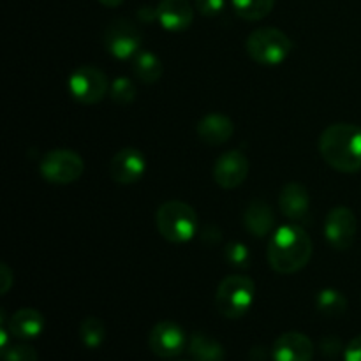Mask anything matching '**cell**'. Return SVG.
<instances>
[{
    "label": "cell",
    "instance_id": "obj_1",
    "mask_svg": "<svg viewBox=\"0 0 361 361\" xmlns=\"http://www.w3.org/2000/svg\"><path fill=\"white\" fill-rule=\"evenodd\" d=\"M267 257L277 274H296L303 270L312 257V240L302 226H282L268 242Z\"/></svg>",
    "mask_w": 361,
    "mask_h": 361
},
{
    "label": "cell",
    "instance_id": "obj_2",
    "mask_svg": "<svg viewBox=\"0 0 361 361\" xmlns=\"http://www.w3.org/2000/svg\"><path fill=\"white\" fill-rule=\"evenodd\" d=\"M321 157L330 168L341 173L361 169V127L355 123H334L319 137Z\"/></svg>",
    "mask_w": 361,
    "mask_h": 361
},
{
    "label": "cell",
    "instance_id": "obj_3",
    "mask_svg": "<svg viewBox=\"0 0 361 361\" xmlns=\"http://www.w3.org/2000/svg\"><path fill=\"white\" fill-rule=\"evenodd\" d=\"M155 224L164 240L185 243L196 236L200 219L194 208L183 201H166L155 214Z\"/></svg>",
    "mask_w": 361,
    "mask_h": 361
},
{
    "label": "cell",
    "instance_id": "obj_4",
    "mask_svg": "<svg viewBox=\"0 0 361 361\" xmlns=\"http://www.w3.org/2000/svg\"><path fill=\"white\" fill-rule=\"evenodd\" d=\"M256 300V284L247 275H229L219 284L215 293V307L226 319H240L245 316Z\"/></svg>",
    "mask_w": 361,
    "mask_h": 361
},
{
    "label": "cell",
    "instance_id": "obj_5",
    "mask_svg": "<svg viewBox=\"0 0 361 361\" xmlns=\"http://www.w3.org/2000/svg\"><path fill=\"white\" fill-rule=\"evenodd\" d=\"M245 48L254 62L259 66L274 67L291 55L293 42L289 35L279 28L263 27L250 32Z\"/></svg>",
    "mask_w": 361,
    "mask_h": 361
},
{
    "label": "cell",
    "instance_id": "obj_6",
    "mask_svg": "<svg viewBox=\"0 0 361 361\" xmlns=\"http://www.w3.org/2000/svg\"><path fill=\"white\" fill-rule=\"evenodd\" d=\"M42 178L49 183H56V185H67L76 180L85 171V162L80 154L74 150H66V148H56V150H49L48 154L42 157L41 166H39Z\"/></svg>",
    "mask_w": 361,
    "mask_h": 361
},
{
    "label": "cell",
    "instance_id": "obj_7",
    "mask_svg": "<svg viewBox=\"0 0 361 361\" xmlns=\"http://www.w3.org/2000/svg\"><path fill=\"white\" fill-rule=\"evenodd\" d=\"M71 95L81 104H97L108 95L109 80L95 66H81L74 71L67 81Z\"/></svg>",
    "mask_w": 361,
    "mask_h": 361
},
{
    "label": "cell",
    "instance_id": "obj_8",
    "mask_svg": "<svg viewBox=\"0 0 361 361\" xmlns=\"http://www.w3.org/2000/svg\"><path fill=\"white\" fill-rule=\"evenodd\" d=\"M143 34L140 27L127 18H116L108 25L104 32V46L115 59H134L141 51Z\"/></svg>",
    "mask_w": 361,
    "mask_h": 361
},
{
    "label": "cell",
    "instance_id": "obj_9",
    "mask_svg": "<svg viewBox=\"0 0 361 361\" xmlns=\"http://www.w3.org/2000/svg\"><path fill=\"white\" fill-rule=\"evenodd\" d=\"M358 222L348 207H335L328 212L324 222V236L335 250H348L355 243Z\"/></svg>",
    "mask_w": 361,
    "mask_h": 361
},
{
    "label": "cell",
    "instance_id": "obj_10",
    "mask_svg": "<svg viewBox=\"0 0 361 361\" xmlns=\"http://www.w3.org/2000/svg\"><path fill=\"white\" fill-rule=\"evenodd\" d=\"M185 331L175 321H161L152 328L148 335V345L152 353L162 360H175L185 349Z\"/></svg>",
    "mask_w": 361,
    "mask_h": 361
},
{
    "label": "cell",
    "instance_id": "obj_11",
    "mask_svg": "<svg viewBox=\"0 0 361 361\" xmlns=\"http://www.w3.org/2000/svg\"><path fill=\"white\" fill-rule=\"evenodd\" d=\"M249 175V159L240 150H229L215 161L214 180L222 189L233 190L242 185Z\"/></svg>",
    "mask_w": 361,
    "mask_h": 361
},
{
    "label": "cell",
    "instance_id": "obj_12",
    "mask_svg": "<svg viewBox=\"0 0 361 361\" xmlns=\"http://www.w3.org/2000/svg\"><path fill=\"white\" fill-rule=\"evenodd\" d=\"M147 171V159L137 148H122L109 162V175L116 183L133 185L140 182Z\"/></svg>",
    "mask_w": 361,
    "mask_h": 361
},
{
    "label": "cell",
    "instance_id": "obj_13",
    "mask_svg": "<svg viewBox=\"0 0 361 361\" xmlns=\"http://www.w3.org/2000/svg\"><path fill=\"white\" fill-rule=\"evenodd\" d=\"M271 358L274 361H312L314 344L305 334L288 331L274 342Z\"/></svg>",
    "mask_w": 361,
    "mask_h": 361
},
{
    "label": "cell",
    "instance_id": "obj_14",
    "mask_svg": "<svg viewBox=\"0 0 361 361\" xmlns=\"http://www.w3.org/2000/svg\"><path fill=\"white\" fill-rule=\"evenodd\" d=\"M279 208L293 222L305 221L310 208L309 190L298 182L286 183L279 196Z\"/></svg>",
    "mask_w": 361,
    "mask_h": 361
},
{
    "label": "cell",
    "instance_id": "obj_15",
    "mask_svg": "<svg viewBox=\"0 0 361 361\" xmlns=\"http://www.w3.org/2000/svg\"><path fill=\"white\" fill-rule=\"evenodd\" d=\"M157 20L169 32H182L192 25L194 9L189 0H162L157 6Z\"/></svg>",
    "mask_w": 361,
    "mask_h": 361
},
{
    "label": "cell",
    "instance_id": "obj_16",
    "mask_svg": "<svg viewBox=\"0 0 361 361\" xmlns=\"http://www.w3.org/2000/svg\"><path fill=\"white\" fill-rule=\"evenodd\" d=\"M196 133L200 140L207 145H224L231 140L233 133H235V123L229 116L221 115V113H212L201 118L197 122Z\"/></svg>",
    "mask_w": 361,
    "mask_h": 361
},
{
    "label": "cell",
    "instance_id": "obj_17",
    "mask_svg": "<svg viewBox=\"0 0 361 361\" xmlns=\"http://www.w3.org/2000/svg\"><path fill=\"white\" fill-rule=\"evenodd\" d=\"M243 224L250 235H254L256 238H264L274 229L275 214L267 201L254 200L250 201L243 214Z\"/></svg>",
    "mask_w": 361,
    "mask_h": 361
},
{
    "label": "cell",
    "instance_id": "obj_18",
    "mask_svg": "<svg viewBox=\"0 0 361 361\" xmlns=\"http://www.w3.org/2000/svg\"><path fill=\"white\" fill-rule=\"evenodd\" d=\"M11 335L20 341H30L39 337L44 330V316L35 309H20L7 321Z\"/></svg>",
    "mask_w": 361,
    "mask_h": 361
},
{
    "label": "cell",
    "instance_id": "obj_19",
    "mask_svg": "<svg viewBox=\"0 0 361 361\" xmlns=\"http://www.w3.org/2000/svg\"><path fill=\"white\" fill-rule=\"evenodd\" d=\"M189 355L192 361H224L226 351L217 338L194 331L189 341Z\"/></svg>",
    "mask_w": 361,
    "mask_h": 361
},
{
    "label": "cell",
    "instance_id": "obj_20",
    "mask_svg": "<svg viewBox=\"0 0 361 361\" xmlns=\"http://www.w3.org/2000/svg\"><path fill=\"white\" fill-rule=\"evenodd\" d=\"M133 69L136 73L137 80L147 85L157 83L161 80L162 73H164L161 59L155 53L148 51V49H141L140 53H136V56L133 59Z\"/></svg>",
    "mask_w": 361,
    "mask_h": 361
},
{
    "label": "cell",
    "instance_id": "obj_21",
    "mask_svg": "<svg viewBox=\"0 0 361 361\" xmlns=\"http://www.w3.org/2000/svg\"><path fill=\"white\" fill-rule=\"evenodd\" d=\"M316 307L323 316L341 317L348 310V298L338 289L326 288L317 293Z\"/></svg>",
    "mask_w": 361,
    "mask_h": 361
},
{
    "label": "cell",
    "instance_id": "obj_22",
    "mask_svg": "<svg viewBox=\"0 0 361 361\" xmlns=\"http://www.w3.org/2000/svg\"><path fill=\"white\" fill-rule=\"evenodd\" d=\"M275 0H233V9L242 20L259 21L271 13Z\"/></svg>",
    "mask_w": 361,
    "mask_h": 361
},
{
    "label": "cell",
    "instance_id": "obj_23",
    "mask_svg": "<svg viewBox=\"0 0 361 361\" xmlns=\"http://www.w3.org/2000/svg\"><path fill=\"white\" fill-rule=\"evenodd\" d=\"M106 338V326L99 317H85L80 324V341L85 348L99 349Z\"/></svg>",
    "mask_w": 361,
    "mask_h": 361
},
{
    "label": "cell",
    "instance_id": "obj_24",
    "mask_svg": "<svg viewBox=\"0 0 361 361\" xmlns=\"http://www.w3.org/2000/svg\"><path fill=\"white\" fill-rule=\"evenodd\" d=\"M137 95V88L134 85L133 80L126 76H118L109 87V97L120 106H127L130 102H134Z\"/></svg>",
    "mask_w": 361,
    "mask_h": 361
},
{
    "label": "cell",
    "instance_id": "obj_25",
    "mask_svg": "<svg viewBox=\"0 0 361 361\" xmlns=\"http://www.w3.org/2000/svg\"><path fill=\"white\" fill-rule=\"evenodd\" d=\"M224 257L229 267L238 268V270H247L250 267V250L242 242H229L226 245Z\"/></svg>",
    "mask_w": 361,
    "mask_h": 361
},
{
    "label": "cell",
    "instance_id": "obj_26",
    "mask_svg": "<svg viewBox=\"0 0 361 361\" xmlns=\"http://www.w3.org/2000/svg\"><path fill=\"white\" fill-rule=\"evenodd\" d=\"M4 361H39V355L30 344H9L2 349Z\"/></svg>",
    "mask_w": 361,
    "mask_h": 361
},
{
    "label": "cell",
    "instance_id": "obj_27",
    "mask_svg": "<svg viewBox=\"0 0 361 361\" xmlns=\"http://www.w3.org/2000/svg\"><path fill=\"white\" fill-rule=\"evenodd\" d=\"M319 349L323 353V356H326V358H337V356H341L345 351V348L342 345V341L338 337H335V335H326V337L321 338Z\"/></svg>",
    "mask_w": 361,
    "mask_h": 361
},
{
    "label": "cell",
    "instance_id": "obj_28",
    "mask_svg": "<svg viewBox=\"0 0 361 361\" xmlns=\"http://www.w3.org/2000/svg\"><path fill=\"white\" fill-rule=\"evenodd\" d=\"M226 0H196L197 13L203 16H217L224 11Z\"/></svg>",
    "mask_w": 361,
    "mask_h": 361
},
{
    "label": "cell",
    "instance_id": "obj_29",
    "mask_svg": "<svg viewBox=\"0 0 361 361\" xmlns=\"http://www.w3.org/2000/svg\"><path fill=\"white\" fill-rule=\"evenodd\" d=\"M344 360L345 361H361V335L353 338V341L345 345Z\"/></svg>",
    "mask_w": 361,
    "mask_h": 361
},
{
    "label": "cell",
    "instance_id": "obj_30",
    "mask_svg": "<svg viewBox=\"0 0 361 361\" xmlns=\"http://www.w3.org/2000/svg\"><path fill=\"white\" fill-rule=\"evenodd\" d=\"M13 279L14 275L11 268L6 263H2V267H0V295H7V291H9L14 282Z\"/></svg>",
    "mask_w": 361,
    "mask_h": 361
},
{
    "label": "cell",
    "instance_id": "obj_31",
    "mask_svg": "<svg viewBox=\"0 0 361 361\" xmlns=\"http://www.w3.org/2000/svg\"><path fill=\"white\" fill-rule=\"evenodd\" d=\"M137 16H140V20L143 21V23H152V21L157 20V7H141V9H137Z\"/></svg>",
    "mask_w": 361,
    "mask_h": 361
},
{
    "label": "cell",
    "instance_id": "obj_32",
    "mask_svg": "<svg viewBox=\"0 0 361 361\" xmlns=\"http://www.w3.org/2000/svg\"><path fill=\"white\" fill-rule=\"evenodd\" d=\"M250 361H267V351H264V348H261V345L254 348L250 351Z\"/></svg>",
    "mask_w": 361,
    "mask_h": 361
},
{
    "label": "cell",
    "instance_id": "obj_33",
    "mask_svg": "<svg viewBox=\"0 0 361 361\" xmlns=\"http://www.w3.org/2000/svg\"><path fill=\"white\" fill-rule=\"evenodd\" d=\"M99 2L106 7H118V6H122L123 0H99Z\"/></svg>",
    "mask_w": 361,
    "mask_h": 361
},
{
    "label": "cell",
    "instance_id": "obj_34",
    "mask_svg": "<svg viewBox=\"0 0 361 361\" xmlns=\"http://www.w3.org/2000/svg\"><path fill=\"white\" fill-rule=\"evenodd\" d=\"M173 361H189V360H173ZM190 361H192V360H190Z\"/></svg>",
    "mask_w": 361,
    "mask_h": 361
}]
</instances>
